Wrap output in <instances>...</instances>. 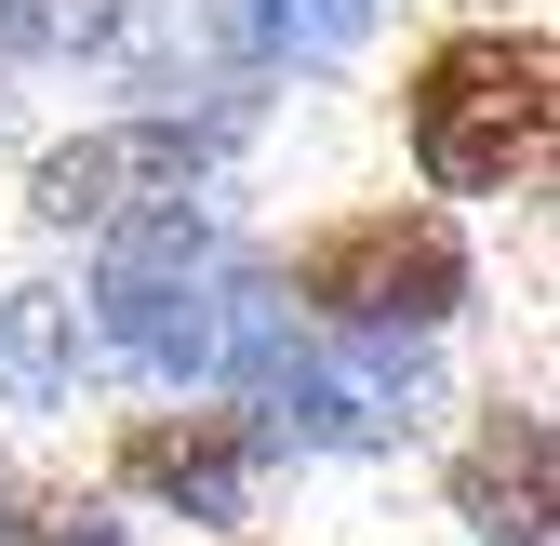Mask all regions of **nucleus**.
Instances as JSON below:
<instances>
[{
  "label": "nucleus",
  "instance_id": "1",
  "mask_svg": "<svg viewBox=\"0 0 560 546\" xmlns=\"http://www.w3.org/2000/svg\"><path fill=\"white\" fill-rule=\"evenodd\" d=\"M547 133H560V94H547L534 27H441L413 54V161H428V187L521 200V187H547Z\"/></svg>",
  "mask_w": 560,
  "mask_h": 546
},
{
  "label": "nucleus",
  "instance_id": "2",
  "mask_svg": "<svg viewBox=\"0 0 560 546\" xmlns=\"http://www.w3.org/2000/svg\"><path fill=\"white\" fill-rule=\"evenodd\" d=\"M294 294L334 320H441L467 294V240L428 200H347L294 240Z\"/></svg>",
  "mask_w": 560,
  "mask_h": 546
}]
</instances>
